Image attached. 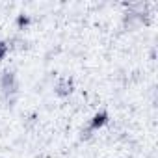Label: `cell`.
Returning <instances> with one entry per match:
<instances>
[{"label": "cell", "mask_w": 158, "mask_h": 158, "mask_svg": "<svg viewBox=\"0 0 158 158\" xmlns=\"http://www.w3.org/2000/svg\"><path fill=\"white\" fill-rule=\"evenodd\" d=\"M0 91L4 97L19 95V82H17V74L10 69L0 73Z\"/></svg>", "instance_id": "1"}, {"label": "cell", "mask_w": 158, "mask_h": 158, "mask_svg": "<svg viewBox=\"0 0 158 158\" xmlns=\"http://www.w3.org/2000/svg\"><path fill=\"white\" fill-rule=\"evenodd\" d=\"M73 89H74V84H73L71 78H60V80L56 82V86H54V93L58 97H61V99L69 97L73 93Z\"/></svg>", "instance_id": "2"}, {"label": "cell", "mask_w": 158, "mask_h": 158, "mask_svg": "<svg viewBox=\"0 0 158 158\" xmlns=\"http://www.w3.org/2000/svg\"><path fill=\"white\" fill-rule=\"evenodd\" d=\"M10 52V43L8 41H0V61H2Z\"/></svg>", "instance_id": "5"}, {"label": "cell", "mask_w": 158, "mask_h": 158, "mask_svg": "<svg viewBox=\"0 0 158 158\" xmlns=\"http://www.w3.org/2000/svg\"><path fill=\"white\" fill-rule=\"evenodd\" d=\"M110 121V117H108V114L104 112V110H101V112H97L93 117H91V121H89V125H88V128L91 130V132H97L99 128H102L106 123Z\"/></svg>", "instance_id": "3"}, {"label": "cell", "mask_w": 158, "mask_h": 158, "mask_svg": "<svg viewBox=\"0 0 158 158\" xmlns=\"http://www.w3.org/2000/svg\"><path fill=\"white\" fill-rule=\"evenodd\" d=\"M30 23H32V19H30V15H17V19H15V26H17V30H26L28 26H30Z\"/></svg>", "instance_id": "4"}]
</instances>
